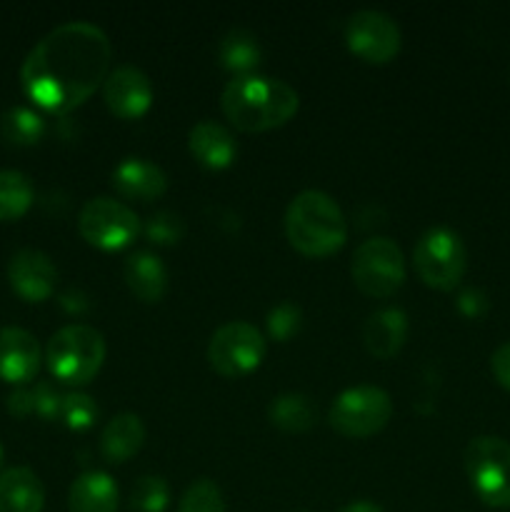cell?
Instances as JSON below:
<instances>
[{"instance_id":"obj_5","label":"cell","mask_w":510,"mask_h":512,"mask_svg":"<svg viewBox=\"0 0 510 512\" xmlns=\"http://www.w3.org/2000/svg\"><path fill=\"white\" fill-rule=\"evenodd\" d=\"M413 268L428 288L455 290L468 268L463 238L448 225H433L415 243Z\"/></svg>"},{"instance_id":"obj_30","label":"cell","mask_w":510,"mask_h":512,"mask_svg":"<svg viewBox=\"0 0 510 512\" xmlns=\"http://www.w3.org/2000/svg\"><path fill=\"white\" fill-rule=\"evenodd\" d=\"M300 325H303V308L295 300H280L265 315V328H268L270 340H278V343L293 338Z\"/></svg>"},{"instance_id":"obj_3","label":"cell","mask_w":510,"mask_h":512,"mask_svg":"<svg viewBox=\"0 0 510 512\" xmlns=\"http://www.w3.org/2000/svg\"><path fill=\"white\" fill-rule=\"evenodd\" d=\"M285 238L308 258H328L348 240V220L333 195L303 190L285 208Z\"/></svg>"},{"instance_id":"obj_33","label":"cell","mask_w":510,"mask_h":512,"mask_svg":"<svg viewBox=\"0 0 510 512\" xmlns=\"http://www.w3.org/2000/svg\"><path fill=\"white\" fill-rule=\"evenodd\" d=\"M8 413L13 415V418H28V415H35V403H33V388H28V385H20V388H15L13 393L8 395Z\"/></svg>"},{"instance_id":"obj_34","label":"cell","mask_w":510,"mask_h":512,"mask_svg":"<svg viewBox=\"0 0 510 512\" xmlns=\"http://www.w3.org/2000/svg\"><path fill=\"white\" fill-rule=\"evenodd\" d=\"M490 370H493L495 380L505 390H510V340L500 345V348H495V353L490 355Z\"/></svg>"},{"instance_id":"obj_24","label":"cell","mask_w":510,"mask_h":512,"mask_svg":"<svg viewBox=\"0 0 510 512\" xmlns=\"http://www.w3.org/2000/svg\"><path fill=\"white\" fill-rule=\"evenodd\" d=\"M35 198L33 183L20 170H0V223L23 218Z\"/></svg>"},{"instance_id":"obj_26","label":"cell","mask_w":510,"mask_h":512,"mask_svg":"<svg viewBox=\"0 0 510 512\" xmlns=\"http://www.w3.org/2000/svg\"><path fill=\"white\" fill-rule=\"evenodd\" d=\"M170 505V485L163 475H140L130 490L133 512H165Z\"/></svg>"},{"instance_id":"obj_6","label":"cell","mask_w":510,"mask_h":512,"mask_svg":"<svg viewBox=\"0 0 510 512\" xmlns=\"http://www.w3.org/2000/svg\"><path fill=\"white\" fill-rule=\"evenodd\" d=\"M473 493L490 508H510V443L498 435H478L463 453Z\"/></svg>"},{"instance_id":"obj_31","label":"cell","mask_w":510,"mask_h":512,"mask_svg":"<svg viewBox=\"0 0 510 512\" xmlns=\"http://www.w3.org/2000/svg\"><path fill=\"white\" fill-rule=\"evenodd\" d=\"M33 403H35V415L43 420H55L60 418V405H63V393L55 388L48 380H40L33 385Z\"/></svg>"},{"instance_id":"obj_35","label":"cell","mask_w":510,"mask_h":512,"mask_svg":"<svg viewBox=\"0 0 510 512\" xmlns=\"http://www.w3.org/2000/svg\"><path fill=\"white\" fill-rule=\"evenodd\" d=\"M338 512H385L378 503L373 500H353V503L343 505Z\"/></svg>"},{"instance_id":"obj_15","label":"cell","mask_w":510,"mask_h":512,"mask_svg":"<svg viewBox=\"0 0 510 512\" xmlns=\"http://www.w3.org/2000/svg\"><path fill=\"white\" fill-rule=\"evenodd\" d=\"M110 183H113L115 193L123 195V198L150 203V200H158L168 190V175L153 160L128 155L113 168Z\"/></svg>"},{"instance_id":"obj_25","label":"cell","mask_w":510,"mask_h":512,"mask_svg":"<svg viewBox=\"0 0 510 512\" xmlns=\"http://www.w3.org/2000/svg\"><path fill=\"white\" fill-rule=\"evenodd\" d=\"M0 130L8 143L28 148V145L40 143V138L45 135V120L28 105H13L0 118Z\"/></svg>"},{"instance_id":"obj_13","label":"cell","mask_w":510,"mask_h":512,"mask_svg":"<svg viewBox=\"0 0 510 512\" xmlns=\"http://www.w3.org/2000/svg\"><path fill=\"white\" fill-rule=\"evenodd\" d=\"M8 283L25 303H43L55 293L58 268L43 250L20 248L8 263Z\"/></svg>"},{"instance_id":"obj_20","label":"cell","mask_w":510,"mask_h":512,"mask_svg":"<svg viewBox=\"0 0 510 512\" xmlns=\"http://www.w3.org/2000/svg\"><path fill=\"white\" fill-rule=\"evenodd\" d=\"M45 488L35 470L18 465L0 473V512H43Z\"/></svg>"},{"instance_id":"obj_22","label":"cell","mask_w":510,"mask_h":512,"mask_svg":"<svg viewBox=\"0 0 510 512\" xmlns=\"http://www.w3.org/2000/svg\"><path fill=\"white\" fill-rule=\"evenodd\" d=\"M215 55H218V63L238 78V75L255 73V68L260 65V58H263V48H260V40L253 30L230 28L218 40Z\"/></svg>"},{"instance_id":"obj_14","label":"cell","mask_w":510,"mask_h":512,"mask_svg":"<svg viewBox=\"0 0 510 512\" xmlns=\"http://www.w3.org/2000/svg\"><path fill=\"white\" fill-rule=\"evenodd\" d=\"M43 350H40L38 338L30 330L0 328V380L15 385H28L38 375Z\"/></svg>"},{"instance_id":"obj_7","label":"cell","mask_w":510,"mask_h":512,"mask_svg":"<svg viewBox=\"0 0 510 512\" xmlns=\"http://www.w3.org/2000/svg\"><path fill=\"white\" fill-rule=\"evenodd\" d=\"M405 255L395 240L373 235L355 248L350 260V275L355 288L368 298H390L405 283Z\"/></svg>"},{"instance_id":"obj_17","label":"cell","mask_w":510,"mask_h":512,"mask_svg":"<svg viewBox=\"0 0 510 512\" xmlns=\"http://www.w3.org/2000/svg\"><path fill=\"white\" fill-rule=\"evenodd\" d=\"M123 278L130 293L143 303H158L168 293L170 275L163 258L153 250H135L125 258Z\"/></svg>"},{"instance_id":"obj_23","label":"cell","mask_w":510,"mask_h":512,"mask_svg":"<svg viewBox=\"0 0 510 512\" xmlns=\"http://www.w3.org/2000/svg\"><path fill=\"white\" fill-rule=\"evenodd\" d=\"M268 420L283 433H308L318 423V405L298 390H288L270 400Z\"/></svg>"},{"instance_id":"obj_21","label":"cell","mask_w":510,"mask_h":512,"mask_svg":"<svg viewBox=\"0 0 510 512\" xmlns=\"http://www.w3.org/2000/svg\"><path fill=\"white\" fill-rule=\"evenodd\" d=\"M70 512H118V485L105 470H85L68 493Z\"/></svg>"},{"instance_id":"obj_36","label":"cell","mask_w":510,"mask_h":512,"mask_svg":"<svg viewBox=\"0 0 510 512\" xmlns=\"http://www.w3.org/2000/svg\"><path fill=\"white\" fill-rule=\"evenodd\" d=\"M3 460H5V450H3V445H0V468H3Z\"/></svg>"},{"instance_id":"obj_11","label":"cell","mask_w":510,"mask_h":512,"mask_svg":"<svg viewBox=\"0 0 510 512\" xmlns=\"http://www.w3.org/2000/svg\"><path fill=\"white\" fill-rule=\"evenodd\" d=\"M345 45L365 63L383 65L398 55L400 28L388 13L375 8H363L350 13L345 20Z\"/></svg>"},{"instance_id":"obj_27","label":"cell","mask_w":510,"mask_h":512,"mask_svg":"<svg viewBox=\"0 0 510 512\" xmlns=\"http://www.w3.org/2000/svg\"><path fill=\"white\" fill-rule=\"evenodd\" d=\"M178 512H228V508L218 483L210 478H198L180 495Z\"/></svg>"},{"instance_id":"obj_1","label":"cell","mask_w":510,"mask_h":512,"mask_svg":"<svg viewBox=\"0 0 510 512\" xmlns=\"http://www.w3.org/2000/svg\"><path fill=\"white\" fill-rule=\"evenodd\" d=\"M110 60L113 45L100 25L68 20L30 48L20 68V85L38 108L70 113L103 85Z\"/></svg>"},{"instance_id":"obj_8","label":"cell","mask_w":510,"mask_h":512,"mask_svg":"<svg viewBox=\"0 0 510 512\" xmlns=\"http://www.w3.org/2000/svg\"><path fill=\"white\" fill-rule=\"evenodd\" d=\"M393 418V398L378 385L345 388L330 405V428L345 438H370Z\"/></svg>"},{"instance_id":"obj_19","label":"cell","mask_w":510,"mask_h":512,"mask_svg":"<svg viewBox=\"0 0 510 512\" xmlns=\"http://www.w3.org/2000/svg\"><path fill=\"white\" fill-rule=\"evenodd\" d=\"M145 423L138 413H118L105 423L100 433V453L110 465H120L133 458L145 443Z\"/></svg>"},{"instance_id":"obj_16","label":"cell","mask_w":510,"mask_h":512,"mask_svg":"<svg viewBox=\"0 0 510 512\" xmlns=\"http://www.w3.org/2000/svg\"><path fill=\"white\" fill-rule=\"evenodd\" d=\"M410 333V320L403 308H380L370 313L363 323V343L370 355L388 360L405 345Z\"/></svg>"},{"instance_id":"obj_9","label":"cell","mask_w":510,"mask_h":512,"mask_svg":"<svg viewBox=\"0 0 510 512\" xmlns=\"http://www.w3.org/2000/svg\"><path fill=\"white\" fill-rule=\"evenodd\" d=\"M268 353V340L248 320H230L223 323L213 335L205 355L210 368L223 378H240L248 375L263 363Z\"/></svg>"},{"instance_id":"obj_12","label":"cell","mask_w":510,"mask_h":512,"mask_svg":"<svg viewBox=\"0 0 510 512\" xmlns=\"http://www.w3.org/2000/svg\"><path fill=\"white\" fill-rule=\"evenodd\" d=\"M103 100L115 118L135 120L153 105V83L138 65H115L103 80Z\"/></svg>"},{"instance_id":"obj_29","label":"cell","mask_w":510,"mask_h":512,"mask_svg":"<svg viewBox=\"0 0 510 512\" xmlns=\"http://www.w3.org/2000/svg\"><path fill=\"white\" fill-rule=\"evenodd\" d=\"M100 408L95 403L93 395L80 393V390H70V393H63V405H60V418L68 425L70 430H83L93 428L95 420H98Z\"/></svg>"},{"instance_id":"obj_28","label":"cell","mask_w":510,"mask_h":512,"mask_svg":"<svg viewBox=\"0 0 510 512\" xmlns=\"http://www.w3.org/2000/svg\"><path fill=\"white\" fill-rule=\"evenodd\" d=\"M143 233L148 243L168 248V245H178L185 235V220L175 210H155L145 218Z\"/></svg>"},{"instance_id":"obj_2","label":"cell","mask_w":510,"mask_h":512,"mask_svg":"<svg viewBox=\"0 0 510 512\" xmlns=\"http://www.w3.org/2000/svg\"><path fill=\"white\" fill-rule=\"evenodd\" d=\"M298 90L268 75H238L220 93V110L243 133H265L280 128L298 113Z\"/></svg>"},{"instance_id":"obj_32","label":"cell","mask_w":510,"mask_h":512,"mask_svg":"<svg viewBox=\"0 0 510 512\" xmlns=\"http://www.w3.org/2000/svg\"><path fill=\"white\" fill-rule=\"evenodd\" d=\"M455 308L465 315V318H483L490 308L488 295L480 288H463L455 298Z\"/></svg>"},{"instance_id":"obj_10","label":"cell","mask_w":510,"mask_h":512,"mask_svg":"<svg viewBox=\"0 0 510 512\" xmlns=\"http://www.w3.org/2000/svg\"><path fill=\"white\" fill-rule=\"evenodd\" d=\"M78 230L83 240L100 250H123L143 230L138 213L123 200L98 195L85 200L78 213Z\"/></svg>"},{"instance_id":"obj_18","label":"cell","mask_w":510,"mask_h":512,"mask_svg":"<svg viewBox=\"0 0 510 512\" xmlns=\"http://www.w3.org/2000/svg\"><path fill=\"white\" fill-rule=\"evenodd\" d=\"M188 150L200 165L210 170H223L233 165L238 143L225 125L215 120H200L188 130Z\"/></svg>"},{"instance_id":"obj_4","label":"cell","mask_w":510,"mask_h":512,"mask_svg":"<svg viewBox=\"0 0 510 512\" xmlns=\"http://www.w3.org/2000/svg\"><path fill=\"white\" fill-rule=\"evenodd\" d=\"M105 360V338L93 325L73 323L53 333L45 348V363L58 383L83 388L93 383Z\"/></svg>"}]
</instances>
